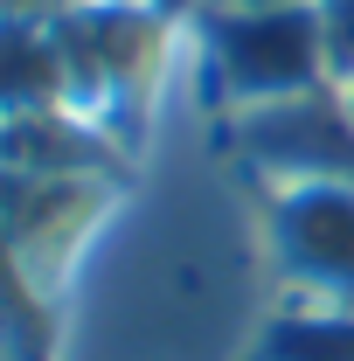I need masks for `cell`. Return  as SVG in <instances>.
I'll return each instance as SVG.
<instances>
[{"label": "cell", "mask_w": 354, "mask_h": 361, "mask_svg": "<svg viewBox=\"0 0 354 361\" xmlns=\"http://www.w3.org/2000/svg\"><path fill=\"white\" fill-rule=\"evenodd\" d=\"M264 250L292 313L354 319V180H264Z\"/></svg>", "instance_id": "277c9868"}, {"label": "cell", "mask_w": 354, "mask_h": 361, "mask_svg": "<svg viewBox=\"0 0 354 361\" xmlns=\"http://www.w3.org/2000/svg\"><path fill=\"white\" fill-rule=\"evenodd\" d=\"M229 139L243 167H257V180H354V118L334 84L229 111Z\"/></svg>", "instance_id": "5b68a950"}, {"label": "cell", "mask_w": 354, "mask_h": 361, "mask_svg": "<svg viewBox=\"0 0 354 361\" xmlns=\"http://www.w3.org/2000/svg\"><path fill=\"white\" fill-rule=\"evenodd\" d=\"M319 7V42H326V77H354V0H312Z\"/></svg>", "instance_id": "8992f818"}, {"label": "cell", "mask_w": 354, "mask_h": 361, "mask_svg": "<svg viewBox=\"0 0 354 361\" xmlns=\"http://www.w3.org/2000/svg\"><path fill=\"white\" fill-rule=\"evenodd\" d=\"M195 7H271V0H195Z\"/></svg>", "instance_id": "52a82bcc"}, {"label": "cell", "mask_w": 354, "mask_h": 361, "mask_svg": "<svg viewBox=\"0 0 354 361\" xmlns=\"http://www.w3.org/2000/svg\"><path fill=\"white\" fill-rule=\"evenodd\" d=\"M126 188L111 174H7V264L14 285L63 306L90 250L111 236Z\"/></svg>", "instance_id": "3957f363"}, {"label": "cell", "mask_w": 354, "mask_h": 361, "mask_svg": "<svg viewBox=\"0 0 354 361\" xmlns=\"http://www.w3.org/2000/svg\"><path fill=\"white\" fill-rule=\"evenodd\" d=\"M174 21L181 14L153 0H70L63 14H49L70 77V111L126 146V126H139L167 84Z\"/></svg>", "instance_id": "6da1fadb"}, {"label": "cell", "mask_w": 354, "mask_h": 361, "mask_svg": "<svg viewBox=\"0 0 354 361\" xmlns=\"http://www.w3.org/2000/svg\"><path fill=\"white\" fill-rule=\"evenodd\" d=\"M334 90H341V104H348V118H354V77H348V84H334Z\"/></svg>", "instance_id": "ba28073f"}, {"label": "cell", "mask_w": 354, "mask_h": 361, "mask_svg": "<svg viewBox=\"0 0 354 361\" xmlns=\"http://www.w3.org/2000/svg\"><path fill=\"white\" fill-rule=\"evenodd\" d=\"M188 49L216 111H257L278 97L326 90V42L312 0H271V7H195Z\"/></svg>", "instance_id": "7a4b0ae2"}]
</instances>
